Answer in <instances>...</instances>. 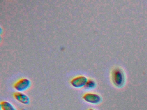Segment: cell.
<instances>
[{"mask_svg": "<svg viewBox=\"0 0 147 110\" xmlns=\"http://www.w3.org/2000/svg\"><path fill=\"white\" fill-rule=\"evenodd\" d=\"M31 82L27 78H22L16 82L13 85L15 89L19 92H24L30 88Z\"/></svg>", "mask_w": 147, "mask_h": 110, "instance_id": "1", "label": "cell"}, {"mask_svg": "<svg viewBox=\"0 0 147 110\" xmlns=\"http://www.w3.org/2000/svg\"><path fill=\"white\" fill-rule=\"evenodd\" d=\"M112 80L117 87H122L124 82V77L122 70L119 68L115 69L112 72Z\"/></svg>", "mask_w": 147, "mask_h": 110, "instance_id": "2", "label": "cell"}, {"mask_svg": "<svg viewBox=\"0 0 147 110\" xmlns=\"http://www.w3.org/2000/svg\"><path fill=\"white\" fill-rule=\"evenodd\" d=\"M83 99L86 102L92 104H98L101 101L99 95L94 93H87L83 95Z\"/></svg>", "mask_w": 147, "mask_h": 110, "instance_id": "3", "label": "cell"}, {"mask_svg": "<svg viewBox=\"0 0 147 110\" xmlns=\"http://www.w3.org/2000/svg\"><path fill=\"white\" fill-rule=\"evenodd\" d=\"M87 81V78L86 76H79L73 78L70 81V84L76 88H80L85 87Z\"/></svg>", "mask_w": 147, "mask_h": 110, "instance_id": "4", "label": "cell"}, {"mask_svg": "<svg viewBox=\"0 0 147 110\" xmlns=\"http://www.w3.org/2000/svg\"><path fill=\"white\" fill-rule=\"evenodd\" d=\"M13 96L18 101L24 105H29L30 102L29 96L22 92H16L13 94Z\"/></svg>", "mask_w": 147, "mask_h": 110, "instance_id": "5", "label": "cell"}, {"mask_svg": "<svg viewBox=\"0 0 147 110\" xmlns=\"http://www.w3.org/2000/svg\"><path fill=\"white\" fill-rule=\"evenodd\" d=\"M1 109L2 110H17L11 103L5 101L1 103Z\"/></svg>", "mask_w": 147, "mask_h": 110, "instance_id": "6", "label": "cell"}, {"mask_svg": "<svg viewBox=\"0 0 147 110\" xmlns=\"http://www.w3.org/2000/svg\"><path fill=\"white\" fill-rule=\"evenodd\" d=\"M95 86H96V83L95 81L92 79H89L88 80L87 82L84 87L86 89H92L95 87Z\"/></svg>", "mask_w": 147, "mask_h": 110, "instance_id": "7", "label": "cell"}, {"mask_svg": "<svg viewBox=\"0 0 147 110\" xmlns=\"http://www.w3.org/2000/svg\"><path fill=\"white\" fill-rule=\"evenodd\" d=\"M88 110H94V109H92V108H91V109H89Z\"/></svg>", "mask_w": 147, "mask_h": 110, "instance_id": "8", "label": "cell"}]
</instances>
